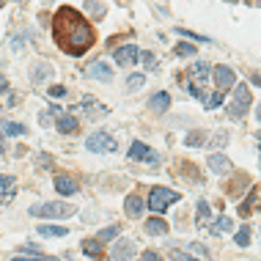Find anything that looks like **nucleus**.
Segmentation results:
<instances>
[{"label": "nucleus", "instance_id": "nucleus-35", "mask_svg": "<svg viewBox=\"0 0 261 261\" xmlns=\"http://www.w3.org/2000/svg\"><path fill=\"white\" fill-rule=\"evenodd\" d=\"M179 33H181V36H190V39H195V41H209L206 36H201V33H193V31H187V28H179Z\"/></svg>", "mask_w": 261, "mask_h": 261}, {"label": "nucleus", "instance_id": "nucleus-34", "mask_svg": "<svg viewBox=\"0 0 261 261\" xmlns=\"http://www.w3.org/2000/svg\"><path fill=\"white\" fill-rule=\"evenodd\" d=\"M195 212H198V220H201V223L209 220V203H206V201H198V209H195Z\"/></svg>", "mask_w": 261, "mask_h": 261}, {"label": "nucleus", "instance_id": "nucleus-43", "mask_svg": "<svg viewBox=\"0 0 261 261\" xmlns=\"http://www.w3.org/2000/svg\"><path fill=\"white\" fill-rule=\"evenodd\" d=\"M22 250H25V253H39L36 245H22Z\"/></svg>", "mask_w": 261, "mask_h": 261}, {"label": "nucleus", "instance_id": "nucleus-2", "mask_svg": "<svg viewBox=\"0 0 261 261\" xmlns=\"http://www.w3.org/2000/svg\"><path fill=\"white\" fill-rule=\"evenodd\" d=\"M74 212H77L74 203L47 201V203H36V206H31V217H50V220H61V217H72Z\"/></svg>", "mask_w": 261, "mask_h": 261}, {"label": "nucleus", "instance_id": "nucleus-47", "mask_svg": "<svg viewBox=\"0 0 261 261\" xmlns=\"http://www.w3.org/2000/svg\"><path fill=\"white\" fill-rule=\"evenodd\" d=\"M231 3H234V0H231Z\"/></svg>", "mask_w": 261, "mask_h": 261}, {"label": "nucleus", "instance_id": "nucleus-4", "mask_svg": "<svg viewBox=\"0 0 261 261\" xmlns=\"http://www.w3.org/2000/svg\"><path fill=\"white\" fill-rule=\"evenodd\" d=\"M176 201H179V195H176L171 187H151V193H149V206H151V212H157V215L165 212Z\"/></svg>", "mask_w": 261, "mask_h": 261}, {"label": "nucleus", "instance_id": "nucleus-25", "mask_svg": "<svg viewBox=\"0 0 261 261\" xmlns=\"http://www.w3.org/2000/svg\"><path fill=\"white\" fill-rule=\"evenodd\" d=\"M58 116H61V108H55V105H53L50 110H44V113L39 116V124H41V126H50V124H53Z\"/></svg>", "mask_w": 261, "mask_h": 261}, {"label": "nucleus", "instance_id": "nucleus-16", "mask_svg": "<svg viewBox=\"0 0 261 261\" xmlns=\"http://www.w3.org/2000/svg\"><path fill=\"white\" fill-rule=\"evenodd\" d=\"M124 209H126V215H129V217H140V215H143V198H140V195H126Z\"/></svg>", "mask_w": 261, "mask_h": 261}, {"label": "nucleus", "instance_id": "nucleus-10", "mask_svg": "<svg viewBox=\"0 0 261 261\" xmlns=\"http://www.w3.org/2000/svg\"><path fill=\"white\" fill-rule=\"evenodd\" d=\"M86 72H88V77H94V80H105V83L113 80V69H110V63H105V61H94Z\"/></svg>", "mask_w": 261, "mask_h": 261}, {"label": "nucleus", "instance_id": "nucleus-31", "mask_svg": "<svg viewBox=\"0 0 261 261\" xmlns=\"http://www.w3.org/2000/svg\"><path fill=\"white\" fill-rule=\"evenodd\" d=\"M225 140H228V135H225V132H215V135H212V140H209V146H212V149H217V146H225Z\"/></svg>", "mask_w": 261, "mask_h": 261}, {"label": "nucleus", "instance_id": "nucleus-24", "mask_svg": "<svg viewBox=\"0 0 261 261\" xmlns=\"http://www.w3.org/2000/svg\"><path fill=\"white\" fill-rule=\"evenodd\" d=\"M39 234L41 237H66V228H63V225H47V223H41L39 225Z\"/></svg>", "mask_w": 261, "mask_h": 261}, {"label": "nucleus", "instance_id": "nucleus-15", "mask_svg": "<svg viewBox=\"0 0 261 261\" xmlns=\"http://www.w3.org/2000/svg\"><path fill=\"white\" fill-rule=\"evenodd\" d=\"M209 168L215 173H231V168H234V165H231V160L225 157V154H212V157H209Z\"/></svg>", "mask_w": 261, "mask_h": 261}, {"label": "nucleus", "instance_id": "nucleus-42", "mask_svg": "<svg viewBox=\"0 0 261 261\" xmlns=\"http://www.w3.org/2000/svg\"><path fill=\"white\" fill-rule=\"evenodd\" d=\"M190 250H193V253H198V256H203V253H206V250L201 248V245H190Z\"/></svg>", "mask_w": 261, "mask_h": 261}, {"label": "nucleus", "instance_id": "nucleus-44", "mask_svg": "<svg viewBox=\"0 0 261 261\" xmlns=\"http://www.w3.org/2000/svg\"><path fill=\"white\" fill-rule=\"evenodd\" d=\"M256 118H258V121H261V105H258V108H256Z\"/></svg>", "mask_w": 261, "mask_h": 261}, {"label": "nucleus", "instance_id": "nucleus-3", "mask_svg": "<svg viewBox=\"0 0 261 261\" xmlns=\"http://www.w3.org/2000/svg\"><path fill=\"white\" fill-rule=\"evenodd\" d=\"M250 102H253L250 88L248 86H234V99H231V105H228L231 118H245V113L250 110Z\"/></svg>", "mask_w": 261, "mask_h": 261}, {"label": "nucleus", "instance_id": "nucleus-14", "mask_svg": "<svg viewBox=\"0 0 261 261\" xmlns=\"http://www.w3.org/2000/svg\"><path fill=\"white\" fill-rule=\"evenodd\" d=\"M55 126H58V132H63V135H74L77 132V118L72 116V113H61Z\"/></svg>", "mask_w": 261, "mask_h": 261}, {"label": "nucleus", "instance_id": "nucleus-20", "mask_svg": "<svg viewBox=\"0 0 261 261\" xmlns=\"http://www.w3.org/2000/svg\"><path fill=\"white\" fill-rule=\"evenodd\" d=\"M83 253L91 258H102V242L99 239H86V242H83Z\"/></svg>", "mask_w": 261, "mask_h": 261}, {"label": "nucleus", "instance_id": "nucleus-22", "mask_svg": "<svg viewBox=\"0 0 261 261\" xmlns=\"http://www.w3.org/2000/svg\"><path fill=\"white\" fill-rule=\"evenodd\" d=\"M0 129H3V135H11V138H17V135H25V124H17V121H3L0 124Z\"/></svg>", "mask_w": 261, "mask_h": 261}, {"label": "nucleus", "instance_id": "nucleus-37", "mask_svg": "<svg viewBox=\"0 0 261 261\" xmlns=\"http://www.w3.org/2000/svg\"><path fill=\"white\" fill-rule=\"evenodd\" d=\"M14 261H58L55 256H36V258H28V256H17Z\"/></svg>", "mask_w": 261, "mask_h": 261}, {"label": "nucleus", "instance_id": "nucleus-40", "mask_svg": "<svg viewBox=\"0 0 261 261\" xmlns=\"http://www.w3.org/2000/svg\"><path fill=\"white\" fill-rule=\"evenodd\" d=\"M63 94H66V88H63V86H53L50 88V96H63Z\"/></svg>", "mask_w": 261, "mask_h": 261}, {"label": "nucleus", "instance_id": "nucleus-18", "mask_svg": "<svg viewBox=\"0 0 261 261\" xmlns=\"http://www.w3.org/2000/svg\"><path fill=\"white\" fill-rule=\"evenodd\" d=\"M146 234H151V237H165V234H168V223L160 220V217H151V220H146Z\"/></svg>", "mask_w": 261, "mask_h": 261}, {"label": "nucleus", "instance_id": "nucleus-30", "mask_svg": "<svg viewBox=\"0 0 261 261\" xmlns=\"http://www.w3.org/2000/svg\"><path fill=\"white\" fill-rule=\"evenodd\" d=\"M223 105V94L217 91V94H212V96H206V108L209 110H215V108H220Z\"/></svg>", "mask_w": 261, "mask_h": 261}, {"label": "nucleus", "instance_id": "nucleus-9", "mask_svg": "<svg viewBox=\"0 0 261 261\" xmlns=\"http://www.w3.org/2000/svg\"><path fill=\"white\" fill-rule=\"evenodd\" d=\"M138 58H140V53H138L135 44H124V47H118V50H116V63H118V66H132Z\"/></svg>", "mask_w": 261, "mask_h": 261}, {"label": "nucleus", "instance_id": "nucleus-12", "mask_svg": "<svg viewBox=\"0 0 261 261\" xmlns=\"http://www.w3.org/2000/svg\"><path fill=\"white\" fill-rule=\"evenodd\" d=\"M80 108L86 110V116H88V118H105V116H108V108H105V105H99V102L94 99V96H86Z\"/></svg>", "mask_w": 261, "mask_h": 261}, {"label": "nucleus", "instance_id": "nucleus-7", "mask_svg": "<svg viewBox=\"0 0 261 261\" xmlns=\"http://www.w3.org/2000/svg\"><path fill=\"white\" fill-rule=\"evenodd\" d=\"M135 242L132 239H118L116 245L110 248V256H113V261H132V256H135Z\"/></svg>", "mask_w": 261, "mask_h": 261}, {"label": "nucleus", "instance_id": "nucleus-27", "mask_svg": "<svg viewBox=\"0 0 261 261\" xmlns=\"http://www.w3.org/2000/svg\"><path fill=\"white\" fill-rule=\"evenodd\" d=\"M234 242L239 245V248H248V245H250V228H248V225H242V228L237 231V239H234Z\"/></svg>", "mask_w": 261, "mask_h": 261}, {"label": "nucleus", "instance_id": "nucleus-21", "mask_svg": "<svg viewBox=\"0 0 261 261\" xmlns=\"http://www.w3.org/2000/svg\"><path fill=\"white\" fill-rule=\"evenodd\" d=\"M50 74H53V66L41 61V63H36V66H33V74H31V77H33V83H41V80H47Z\"/></svg>", "mask_w": 261, "mask_h": 261}, {"label": "nucleus", "instance_id": "nucleus-29", "mask_svg": "<svg viewBox=\"0 0 261 261\" xmlns=\"http://www.w3.org/2000/svg\"><path fill=\"white\" fill-rule=\"evenodd\" d=\"M140 61H143V66L149 69V72L157 69V55H154V53H140Z\"/></svg>", "mask_w": 261, "mask_h": 261}, {"label": "nucleus", "instance_id": "nucleus-19", "mask_svg": "<svg viewBox=\"0 0 261 261\" xmlns=\"http://www.w3.org/2000/svg\"><path fill=\"white\" fill-rule=\"evenodd\" d=\"M149 105H151V110H154V113H165V110H168V105H171V96H168L165 91H160V94H154V96H151V102H149Z\"/></svg>", "mask_w": 261, "mask_h": 261}, {"label": "nucleus", "instance_id": "nucleus-45", "mask_svg": "<svg viewBox=\"0 0 261 261\" xmlns=\"http://www.w3.org/2000/svg\"><path fill=\"white\" fill-rule=\"evenodd\" d=\"M6 149H3V135H0V154H3Z\"/></svg>", "mask_w": 261, "mask_h": 261}, {"label": "nucleus", "instance_id": "nucleus-11", "mask_svg": "<svg viewBox=\"0 0 261 261\" xmlns=\"http://www.w3.org/2000/svg\"><path fill=\"white\" fill-rule=\"evenodd\" d=\"M14 195H17V179H14V176H3V173H0V201L9 203Z\"/></svg>", "mask_w": 261, "mask_h": 261}, {"label": "nucleus", "instance_id": "nucleus-17", "mask_svg": "<svg viewBox=\"0 0 261 261\" xmlns=\"http://www.w3.org/2000/svg\"><path fill=\"white\" fill-rule=\"evenodd\" d=\"M55 190L61 195H74L77 193V181L69 179V176H55Z\"/></svg>", "mask_w": 261, "mask_h": 261}, {"label": "nucleus", "instance_id": "nucleus-1", "mask_svg": "<svg viewBox=\"0 0 261 261\" xmlns=\"http://www.w3.org/2000/svg\"><path fill=\"white\" fill-rule=\"evenodd\" d=\"M53 33H55L58 47L69 55H83L91 44H94V31H91V25L74 9H69V6L66 9H58V14H55Z\"/></svg>", "mask_w": 261, "mask_h": 261}, {"label": "nucleus", "instance_id": "nucleus-13", "mask_svg": "<svg viewBox=\"0 0 261 261\" xmlns=\"http://www.w3.org/2000/svg\"><path fill=\"white\" fill-rule=\"evenodd\" d=\"M209 74H212V69H209V63H203V61H198V63H193V66H190V77H193L198 86H206Z\"/></svg>", "mask_w": 261, "mask_h": 261}, {"label": "nucleus", "instance_id": "nucleus-5", "mask_svg": "<svg viewBox=\"0 0 261 261\" xmlns=\"http://www.w3.org/2000/svg\"><path fill=\"white\" fill-rule=\"evenodd\" d=\"M86 149L96 151V154L116 151V138H110L108 132H94V135H88V140H86Z\"/></svg>", "mask_w": 261, "mask_h": 261}, {"label": "nucleus", "instance_id": "nucleus-39", "mask_svg": "<svg viewBox=\"0 0 261 261\" xmlns=\"http://www.w3.org/2000/svg\"><path fill=\"white\" fill-rule=\"evenodd\" d=\"M143 261H160V253H154V250H146V253H143Z\"/></svg>", "mask_w": 261, "mask_h": 261}, {"label": "nucleus", "instance_id": "nucleus-46", "mask_svg": "<svg viewBox=\"0 0 261 261\" xmlns=\"http://www.w3.org/2000/svg\"><path fill=\"white\" fill-rule=\"evenodd\" d=\"M3 3H6V0H0V6H3Z\"/></svg>", "mask_w": 261, "mask_h": 261}, {"label": "nucleus", "instance_id": "nucleus-8", "mask_svg": "<svg viewBox=\"0 0 261 261\" xmlns=\"http://www.w3.org/2000/svg\"><path fill=\"white\" fill-rule=\"evenodd\" d=\"M126 154H129V160H140V162H157V160H160L157 154H154L146 143H140V140H135V143L129 146V151H126Z\"/></svg>", "mask_w": 261, "mask_h": 261}, {"label": "nucleus", "instance_id": "nucleus-28", "mask_svg": "<svg viewBox=\"0 0 261 261\" xmlns=\"http://www.w3.org/2000/svg\"><path fill=\"white\" fill-rule=\"evenodd\" d=\"M118 231H121L118 225H110V228H102V231H99V237H96V239H99V242H110L113 237H118Z\"/></svg>", "mask_w": 261, "mask_h": 261}, {"label": "nucleus", "instance_id": "nucleus-36", "mask_svg": "<svg viewBox=\"0 0 261 261\" xmlns=\"http://www.w3.org/2000/svg\"><path fill=\"white\" fill-rule=\"evenodd\" d=\"M171 261H198V258L187 256V253H181V250H173V253H171Z\"/></svg>", "mask_w": 261, "mask_h": 261}, {"label": "nucleus", "instance_id": "nucleus-6", "mask_svg": "<svg viewBox=\"0 0 261 261\" xmlns=\"http://www.w3.org/2000/svg\"><path fill=\"white\" fill-rule=\"evenodd\" d=\"M212 77H215V86L220 94H225L228 88H234L237 86V74H234V69H228V66H223V63H217L215 69H212Z\"/></svg>", "mask_w": 261, "mask_h": 261}, {"label": "nucleus", "instance_id": "nucleus-32", "mask_svg": "<svg viewBox=\"0 0 261 261\" xmlns=\"http://www.w3.org/2000/svg\"><path fill=\"white\" fill-rule=\"evenodd\" d=\"M176 55H195V47L181 41V44H176Z\"/></svg>", "mask_w": 261, "mask_h": 261}, {"label": "nucleus", "instance_id": "nucleus-38", "mask_svg": "<svg viewBox=\"0 0 261 261\" xmlns=\"http://www.w3.org/2000/svg\"><path fill=\"white\" fill-rule=\"evenodd\" d=\"M88 11L94 14V17H102V14H105V9H102L99 3H88Z\"/></svg>", "mask_w": 261, "mask_h": 261}, {"label": "nucleus", "instance_id": "nucleus-23", "mask_svg": "<svg viewBox=\"0 0 261 261\" xmlns=\"http://www.w3.org/2000/svg\"><path fill=\"white\" fill-rule=\"evenodd\" d=\"M234 228V220H231V217H217L215 223H212V234H223V231H231Z\"/></svg>", "mask_w": 261, "mask_h": 261}, {"label": "nucleus", "instance_id": "nucleus-26", "mask_svg": "<svg viewBox=\"0 0 261 261\" xmlns=\"http://www.w3.org/2000/svg\"><path fill=\"white\" fill-rule=\"evenodd\" d=\"M143 83H146L143 74H129V77H126V91H140V88H143Z\"/></svg>", "mask_w": 261, "mask_h": 261}, {"label": "nucleus", "instance_id": "nucleus-33", "mask_svg": "<svg viewBox=\"0 0 261 261\" xmlns=\"http://www.w3.org/2000/svg\"><path fill=\"white\" fill-rule=\"evenodd\" d=\"M185 143L187 146H201L203 143V135H201V132H190V135L185 138Z\"/></svg>", "mask_w": 261, "mask_h": 261}, {"label": "nucleus", "instance_id": "nucleus-41", "mask_svg": "<svg viewBox=\"0 0 261 261\" xmlns=\"http://www.w3.org/2000/svg\"><path fill=\"white\" fill-rule=\"evenodd\" d=\"M6 88H9V80H6L3 74H0V94H6Z\"/></svg>", "mask_w": 261, "mask_h": 261}]
</instances>
